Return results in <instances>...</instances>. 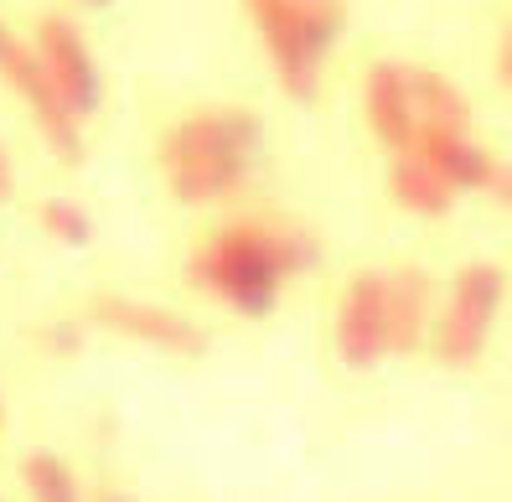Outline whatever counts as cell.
Here are the masks:
<instances>
[{
    "instance_id": "obj_15",
    "label": "cell",
    "mask_w": 512,
    "mask_h": 502,
    "mask_svg": "<svg viewBox=\"0 0 512 502\" xmlns=\"http://www.w3.org/2000/svg\"><path fill=\"white\" fill-rule=\"evenodd\" d=\"M497 83H502V88L512 83V37L497 42Z\"/></svg>"
},
{
    "instance_id": "obj_11",
    "label": "cell",
    "mask_w": 512,
    "mask_h": 502,
    "mask_svg": "<svg viewBox=\"0 0 512 502\" xmlns=\"http://www.w3.org/2000/svg\"><path fill=\"white\" fill-rule=\"evenodd\" d=\"M388 187H394V197L404 202L409 213H430V218L445 213L450 208V192H456L425 156L414 151V145H404V156H399L394 176H388Z\"/></svg>"
},
{
    "instance_id": "obj_7",
    "label": "cell",
    "mask_w": 512,
    "mask_h": 502,
    "mask_svg": "<svg viewBox=\"0 0 512 502\" xmlns=\"http://www.w3.org/2000/svg\"><path fill=\"white\" fill-rule=\"evenodd\" d=\"M94 316L104 321L109 332H125V337H135V342L166 347V352H202V347H207V337L192 327V321L171 316V311H161V306H140V301H119V295H99Z\"/></svg>"
},
{
    "instance_id": "obj_12",
    "label": "cell",
    "mask_w": 512,
    "mask_h": 502,
    "mask_svg": "<svg viewBox=\"0 0 512 502\" xmlns=\"http://www.w3.org/2000/svg\"><path fill=\"white\" fill-rule=\"evenodd\" d=\"M21 482L32 487L37 497H52V502H68L78 487H73V471L57 461L52 451H37V456H26V466H21Z\"/></svg>"
},
{
    "instance_id": "obj_8",
    "label": "cell",
    "mask_w": 512,
    "mask_h": 502,
    "mask_svg": "<svg viewBox=\"0 0 512 502\" xmlns=\"http://www.w3.org/2000/svg\"><path fill=\"white\" fill-rule=\"evenodd\" d=\"M383 311H388V352L419 347V337H425V311H430V275L425 270L383 275Z\"/></svg>"
},
{
    "instance_id": "obj_17",
    "label": "cell",
    "mask_w": 512,
    "mask_h": 502,
    "mask_svg": "<svg viewBox=\"0 0 512 502\" xmlns=\"http://www.w3.org/2000/svg\"><path fill=\"white\" fill-rule=\"evenodd\" d=\"M11 47H16V37L6 32V26H0V63H6V52H11Z\"/></svg>"
},
{
    "instance_id": "obj_18",
    "label": "cell",
    "mask_w": 512,
    "mask_h": 502,
    "mask_svg": "<svg viewBox=\"0 0 512 502\" xmlns=\"http://www.w3.org/2000/svg\"><path fill=\"white\" fill-rule=\"evenodd\" d=\"M88 6H104V0H88Z\"/></svg>"
},
{
    "instance_id": "obj_4",
    "label": "cell",
    "mask_w": 512,
    "mask_h": 502,
    "mask_svg": "<svg viewBox=\"0 0 512 502\" xmlns=\"http://www.w3.org/2000/svg\"><path fill=\"white\" fill-rule=\"evenodd\" d=\"M502 290H507V275L497 264H471L456 280V295H450V311L440 316V358L450 368H471L487 347V332H492V316L502 306Z\"/></svg>"
},
{
    "instance_id": "obj_16",
    "label": "cell",
    "mask_w": 512,
    "mask_h": 502,
    "mask_svg": "<svg viewBox=\"0 0 512 502\" xmlns=\"http://www.w3.org/2000/svg\"><path fill=\"white\" fill-rule=\"evenodd\" d=\"M11 187H16V182H11V156H6V145H0V202L11 197Z\"/></svg>"
},
{
    "instance_id": "obj_1",
    "label": "cell",
    "mask_w": 512,
    "mask_h": 502,
    "mask_svg": "<svg viewBox=\"0 0 512 502\" xmlns=\"http://www.w3.org/2000/svg\"><path fill=\"white\" fill-rule=\"evenodd\" d=\"M316 259V239L295 228H264V223H238L223 228L207 249L192 259V280L244 316H264L280 295V280L306 270Z\"/></svg>"
},
{
    "instance_id": "obj_3",
    "label": "cell",
    "mask_w": 512,
    "mask_h": 502,
    "mask_svg": "<svg viewBox=\"0 0 512 502\" xmlns=\"http://www.w3.org/2000/svg\"><path fill=\"white\" fill-rule=\"evenodd\" d=\"M264 47L295 99L316 94V68L347 21V0H249Z\"/></svg>"
},
{
    "instance_id": "obj_2",
    "label": "cell",
    "mask_w": 512,
    "mask_h": 502,
    "mask_svg": "<svg viewBox=\"0 0 512 502\" xmlns=\"http://www.w3.org/2000/svg\"><path fill=\"white\" fill-rule=\"evenodd\" d=\"M259 161V120L244 109H207L176 125L166 145V182L182 202L228 197Z\"/></svg>"
},
{
    "instance_id": "obj_5",
    "label": "cell",
    "mask_w": 512,
    "mask_h": 502,
    "mask_svg": "<svg viewBox=\"0 0 512 502\" xmlns=\"http://www.w3.org/2000/svg\"><path fill=\"white\" fill-rule=\"evenodd\" d=\"M37 57H42V68H47V78L57 88V99H63L73 114H88L99 104V68H94V57H88L73 21L47 16L42 32H37Z\"/></svg>"
},
{
    "instance_id": "obj_19",
    "label": "cell",
    "mask_w": 512,
    "mask_h": 502,
    "mask_svg": "<svg viewBox=\"0 0 512 502\" xmlns=\"http://www.w3.org/2000/svg\"><path fill=\"white\" fill-rule=\"evenodd\" d=\"M0 420H6V409H0Z\"/></svg>"
},
{
    "instance_id": "obj_6",
    "label": "cell",
    "mask_w": 512,
    "mask_h": 502,
    "mask_svg": "<svg viewBox=\"0 0 512 502\" xmlns=\"http://www.w3.org/2000/svg\"><path fill=\"white\" fill-rule=\"evenodd\" d=\"M337 347L352 368H373L388 352V311H383V275H357L342 295Z\"/></svg>"
},
{
    "instance_id": "obj_9",
    "label": "cell",
    "mask_w": 512,
    "mask_h": 502,
    "mask_svg": "<svg viewBox=\"0 0 512 502\" xmlns=\"http://www.w3.org/2000/svg\"><path fill=\"white\" fill-rule=\"evenodd\" d=\"M368 120L388 145H404L414 140V104H409V78L399 63H378L368 73Z\"/></svg>"
},
{
    "instance_id": "obj_14",
    "label": "cell",
    "mask_w": 512,
    "mask_h": 502,
    "mask_svg": "<svg viewBox=\"0 0 512 502\" xmlns=\"http://www.w3.org/2000/svg\"><path fill=\"white\" fill-rule=\"evenodd\" d=\"M481 187H487L497 202H512V171H507V161H487V171H481Z\"/></svg>"
},
{
    "instance_id": "obj_10",
    "label": "cell",
    "mask_w": 512,
    "mask_h": 502,
    "mask_svg": "<svg viewBox=\"0 0 512 502\" xmlns=\"http://www.w3.org/2000/svg\"><path fill=\"white\" fill-rule=\"evenodd\" d=\"M409 78V104H414V125H435V130H471V104L450 78L425 73V68H404Z\"/></svg>"
},
{
    "instance_id": "obj_13",
    "label": "cell",
    "mask_w": 512,
    "mask_h": 502,
    "mask_svg": "<svg viewBox=\"0 0 512 502\" xmlns=\"http://www.w3.org/2000/svg\"><path fill=\"white\" fill-rule=\"evenodd\" d=\"M42 223H47V233H57L63 244H88V213L83 208H73V202H63V197H52L47 208H42Z\"/></svg>"
}]
</instances>
